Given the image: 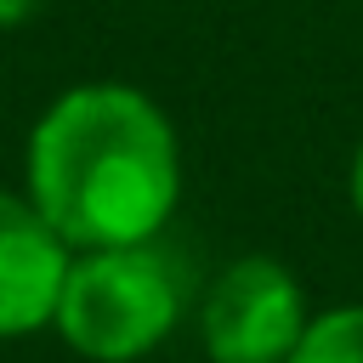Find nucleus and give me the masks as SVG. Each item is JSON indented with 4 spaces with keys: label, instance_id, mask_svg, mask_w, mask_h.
<instances>
[{
    "label": "nucleus",
    "instance_id": "nucleus-6",
    "mask_svg": "<svg viewBox=\"0 0 363 363\" xmlns=\"http://www.w3.org/2000/svg\"><path fill=\"white\" fill-rule=\"evenodd\" d=\"M40 11H45V0H0V34H17V28H28Z\"/></svg>",
    "mask_w": 363,
    "mask_h": 363
},
{
    "label": "nucleus",
    "instance_id": "nucleus-1",
    "mask_svg": "<svg viewBox=\"0 0 363 363\" xmlns=\"http://www.w3.org/2000/svg\"><path fill=\"white\" fill-rule=\"evenodd\" d=\"M17 187L68 250L170 238L187 193L182 130L142 85L79 79L34 113Z\"/></svg>",
    "mask_w": 363,
    "mask_h": 363
},
{
    "label": "nucleus",
    "instance_id": "nucleus-2",
    "mask_svg": "<svg viewBox=\"0 0 363 363\" xmlns=\"http://www.w3.org/2000/svg\"><path fill=\"white\" fill-rule=\"evenodd\" d=\"M199 278L170 238L74 250L51 335L79 363H147L193 318Z\"/></svg>",
    "mask_w": 363,
    "mask_h": 363
},
{
    "label": "nucleus",
    "instance_id": "nucleus-7",
    "mask_svg": "<svg viewBox=\"0 0 363 363\" xmlns=\"http://www.w3.org/2000/svg\"><path fill=\"white\" fill-rule=\"evenodd\" d=\"M346 204H352V216L363 221V136H357L352 153H346Z\"/></svg>",
    "mask_w": 363,
    "mask_h": 363
},
{
    "label": "nucleus",
    "instance_id": "nucleus-3",
    "mask_svg": "<svg viewBox=\"0 0 363 363\" xmlns=\"http://www.w3.org/2000/svg\"><path fill=\"white\" fill-rule=\"evenodd\" d=\"M312 318V295L289 261L244 250L221 261L193 295L204 363H284Z\"/></svg>",
    "mask_w": 363,
    "mask_h": 363
},
{
    "label": "nucleus",
    "instance_id": "nucleus-5",
    "mask_svg": "<svg viewBox=\"0 0 363 363\" xmlns=\"http://www.w3.org/2000/svg\"><path fill=\"white\" fill-rule=\"evenodd\" d=\"M284 363H363V301L312 306V318Z\"/></svg>",
    "mask_w": 363,
    "mask_h": 363
},
{
    "label": "nucleus",
    "instance_id": "nucleus-4",
    "mask_svg": "<svg viewBox=\"0 0 363 363\" xmlns=\"http://www.w3.org/2000/svg\"><path fill=\"white\" fill-rule=\"evenodd\" d=\"M68 261V238L28 204V193L0 187V340H28L51 329Z\"/></svg>",
    "mask_w": 363,
    "mask_h": 363
}]
</instances>
